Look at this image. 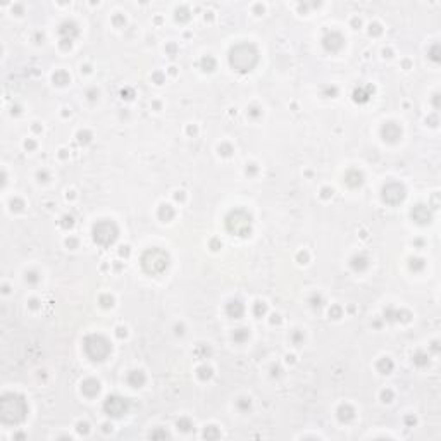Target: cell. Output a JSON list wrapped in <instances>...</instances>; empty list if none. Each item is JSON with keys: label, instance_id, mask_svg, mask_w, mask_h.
<instances>
[{"label": "cell", "instance_id": "1", "mask_svg": "<svg viewBox=\"0 0 441 441\" xmlns=\"http://www.w3.org/2000/svg\"><path fill=\"white\" fill-rule=\"evenodd\" d=\"M21 398L14 397V395H5L2 400V419L5 422H19L23 421L24 412L26 410H17L16 404Z\"/></svg>", "mask_w": 441, "mask_h": 441}, {"label": "cell", "instance_id": "2", "mask_svg": "<svg viewBox=\"0 0 441 441\" xmlns=\"http://www.w3.org/2000/svg\"><path fill=\"white\" fill-rule=\"evenodd\" d=\"M227 226L233 233L240 234V236H245L247 231L250 229V219L247 216H243V219H238V212L236 214H231L229 220H227Z\"/></svg>", "mask_w": 441, "mask_h": 441}, {"label": "cell", "instance_id": "3", "mask_svg": "<svg viewBox=\"0 0 441 441\" xmlns=\"http://www.w3.org/2000/svg\"><path fill=\"white\" fill-rule=\"evenodd\" d=\"M106 410L109 412V415H121L126 412V402H122L121 398H109L106 402Z\"/></svg>", "mask_w": 441, "mask_h": 441}, {"label": "cell", "instance_id": "4", "mask_svg": "<svg viewBox=\"0 0 441 441\" xmlns=\"http://www.w3.org/2000/svg\"><path fill=\"white\" fill-rule=\"evenodd\" d=\"M153 255H157V250H153V254H152V252H148V254H147L145 257H143V264H145V269H147V271H148V272H160V271H164V269L167 267V260H160V265H159V267H152V265L148 264V262H152V260H148V258H152ZM157 262H159V260H157V258H153V265H155Z\"/></svg>", "mask_w": 441, "mask_h": 441}, {"label": "cell", "instance_id": "5", "mask_svg": "<svg viewBox=\"0 0 441 441\" xmlns=\"http://www.w3.org/2000/svg\"><path fill=\"white\" fill-rule=\"evenodd\" d=\"M109 233H115L114 226L112 224H109L107 226V231H102V227L100 226H95V240L99 241V243H102V238L106 236L107 238V243H112L114 241V236H109Z\"/></svg>", "mask_w": 441, "mask_h": 441}]
</instances>
